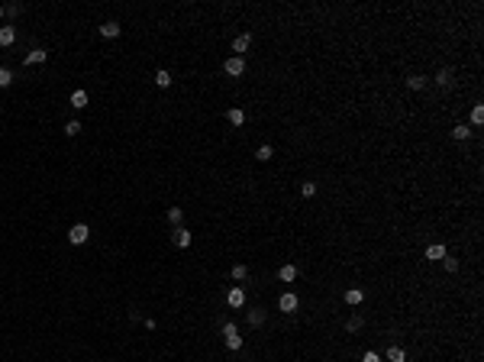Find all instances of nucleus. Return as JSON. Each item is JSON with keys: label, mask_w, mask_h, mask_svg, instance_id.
Segmentation results:
<instances>
[{"label": "nucleus", "mask_w": 484, "mask_h": 362, "mask_svg": "<svg viewBox=\"0 0 484 362\" xmlns=\"http://www.w3.org/2000/svg\"><path fill=\"white\" fill-rule=\"evenodd\" d=\"M87 239H91V226H87V223H75L68 230V243H71V246H84Z\"/></svg>", "instance_id": "f257e3e1"}, {"label": "nucleus", "mask_w": 484, "mask_h": 362, "mask_svg": "<svg viewBox=\"0 0 484 362\" xmlns=\"http://www.w3.org/2000/svg\"><path fill=\"white\" fill-rule=\"evenodd\" d=\"M223 71H226L229 78H242V75H246V58L229 55V58H226V65H223Z\"/></svg>", "instance_id": "f03ea898"}, {"label": "nucleus", "mask_w": 484, "mask_h": 362, "mask_svg": "<svg viewBox=\"0 0 484 362\" xmlns=\"http://www.w3.org/2000/svg\"><path fill=\"white\" fill-rule=\"evenodd\" d=\"M191 239L194 236L184 230V226H175V230H171V243H175L178 249H187V246H191Z\"/></svg>", "instance_id": "7ed1b4c3"}, {"label": "nucleus", "mask_w": 484, "mask_h": 362, "mask_svg": "<svg viewBox=\"0 0 484 362\" xmlns=\"http://www.w3.org/2000/svg\"><path fill=\"white\" fill-rule=\"evenodd\" d=\"M226 304H229V307H242V304H246V291L239 285H232L229 291H226Z\"/></svg>", "instance_id": "20e7f679"}, {"label": "nucleus", "mask_w": 484, "mask_h": 362, "mask_svg": "<svg viewBox=\"0 0 484 362\" xmlns=\"http://www.w3.org/2000/svg\"><path fill=\"white\" fill-rule=\"evenodd\" d=\"M297 304H300L297 294H291V291H284L281 298H278V307L284 310V314H294V310H297Z\"/></svg>", "instance_id": "39448f33"}, {"label": "nucleus", "mask_w": 484, "mask_h": 362, "mask_svg": "<svg viewBox=\"0 0 484 362\" xmlns=\"http://www.w3.org/2000/svg\"><path fill=\"white\" fill-rule=\"evenodd\" d=\"M46 62H49L46 49H32V52H26V58H23V65H46Z\"/></svg>", "instance_id": "423d86ee"}, {"label": "nucleus", "mask_w": 484, "mask_h": 362, "mask_svg": "<svg viewBox=\"0 0 484 362\" xmlns=\"http://www.w3.org/2000/svg\"><path fill=\"white\" fill-rule=\"evenodd\" d=\"M446 246H442V243H433V246H426V259H430V262H442V259H446Z\"/></svg>", "instance_id": "0eeeda50"}, {"label": "nucleus", "mask_w": 484, "mask_h": 362, "mask_svg": "<svg viewBox=\"0 0 484 362\" xmlns=\"http://www.w3.org/2000/svg\"><path fill=\"white\" fill-rule=\"evenodd\" d=\"M120 32H123V26L116 23V20H107V23L100 26V36H103V39H116Z\"/></svg>", "instance_id": "6e6552de"}, {"label": "nucleus", "mask_w": 484, "mask_h": 362, "mask_svg": "<svg viewBox=\"0 0 484 362\" xmlns=\"http://www.w3.org/2000/svg\"><path fill=\"white\" fill-rule=\"evenodd\" d=\"M249 46H252V36H249V32H242V36H236V39H232V52H236L239 58H242V52H246Z\"/></svg>", "instance_id": "1a4fd4ad"}, {"label": "nucleus", "mask_w": 484, "mask_h": 362, "mask_svg": "<svg viewBox=\"0 0 484 362\" xmlns=\"http://www.w3.org/2000/svg\"><path fill=\"white\" fill-rule=\"evenodd\" d=\"M68 104H71L75 110H84V107H87V91H81V87H77V91L68 97Z\"/></svg>", "instance_id": "9d476101"}, {"label": "nucleus", "mask_w": 484, "mask_h": 362, "mask_svg": "<svg viewBox=\"0 0 484 362\" xmlns=\"http://www.w3.org/2000/svg\"><path fill=\"white\" fill-rule=\"evenodd\" d=\"M361 301H365V291H361V288H349L346 291V304L349 307H358Z\"/></svg>", "instance_id": "9b49d317"}, {"label": "nucleus", "mask_w": 484, "mask_h": 362, "mask_svg": "<svg viewBox=\"0 0 484 362\" xmlns=\"http://www.w3.org/2000/svg\"><path fill=\"white\" fill-rule=\"evenodd\" d=\"M16 42V29L13 26H0V46L7 49V46H13Z\"/></svg>", "instance_id": "f8f14e48"}, {"label": "nucleus", "mask_w": 484, "mask_h": 362, "mask_svg": "<svg viewBox=\"0 0 484 362\" xmlns=\"http://www.w3.org/2000/svg\"><path fill=\"white\" fill-rule=\"evenodd\" d=\"M226 120H229L232 126H242V123H246V110H239V107L226 110Z\"/></svg>", "instance_id": "ddd939ff"}, {"label": "nucleus", "mask_w": 484, "mask_h": 362, "mask_svg": "<svg viewBox=\"0 0 484 362\" xmlns=\"http://www.w3.org/2000/svg\"><path fill=\"white\" fill-rule=\"evenodd\" d=\"M278 278H281V281H294V278H297V265H281V269H278Z\"/></svg>", "instance_id": "4468645a"}, {"label": "nucleus", "mask_w": 484, "mask_h": 362, "mask_svg": "<svg viewBox=\"0 0 484 362\" xmlns=\"http://www.w3.org/2000/svg\"><path fill=\"white\" fill-rule=\"evenodd\" d=\"M361 327H365V317H361V314H352V317L346 320V330H349V333H358Z\"/></svg>", "instance_id": "2eb2a0df"}, {"label": "nucleus", "mask_w": 484, "mask_h": 362, "mask_svg": "<svg viewBox=\"0 0 484 362\" xmlns=\"http://www.w3.org/2000/svg\"><path fill=\"white\" fill-rule=\"evenodd\" d=\"M246 320H249V327H261V324H265V310H261V307L249 310V317H246Z\"/></svg>", "instance_id": "dca6fc26"}, {"label": "nucleus", "mask_w": 484, "mask_h": 362, "mask_svg": "<svg viewBox=\"0 0 484 362\" xmlns=\"http://www.w3.org/2000/svg\"><path fill=\"white\" fill-rule=\"evenodd\" d=\"M155 84H158V87H171V71L158 68V71H155Z\"/></svg>", "instance_id": "f3484780"}, {"label": "nucleus", "mask_w": 484, "mask_h": 362, "mask_svg": "<svg viewBox=\"0 0 484 362\" xmlns=\"http://www.w3.org/2000/svg\"><path fill=\"white\" fill-rule=\"evenodd\" d=\"M407 87H410V91H423V87H426V78H423V75H410L407 78Z\"/></svg>", "instance_id": "a211bd4d"}, {"label": "nucleus", "mask_w": 484, "mask_h": 362, "mask_svg": "<svg viewBox=\"0 0 484 362\" xmlns=\"http://www.w3.org/2000/svg\"><path fill=\"white\" fill-rule=\"evenodd\" d=\"M387 362H407V353H404L400 346H391L387 349Z\"/></svg>", "instance_id": "6ab92c4d"}, {"label": "nucleus", "mask_w": 484, "mask_h": 362, "mask_svg": "<svg viewBox=\"0 0 484 362\" xmlns=\"http://www.w3.org/2000/svg\"><path fill=\"white\" fill-rule=\"evenodd\" d=\"M436 84L439 87H449V84H452V68H442V71H439V75H436Z\"/></svg>", "instance_id": "aec40b11"}, {"label": "nucleus", "mask_w": 484, "mask_h": 362, "mask_svg": "<svg viewBox=\"0 0 484 362\" xmlns=\"http://www.w3.org/2000/svg\"><path fill=\"white\" fill-rule=\"evenodd\" d=\"M223 343H226V349H232V353H236V349H242V336H239V333H232V336H223Z\"/></svg>", "instance_id": "412c9836"}, {"label": "nucleus", "mask_w": 484, "mask_h": 362, "mask_svg": "<svg viewBox=\"0 0 484 362\" xmlns=\"http://www.w3.org/2000/svg\"><path fill=\"white\" fill-rule=\"evenodd\" d=\"M452 136H455V139L461 142V139H471V130H468L465 123H459V126H452Z\"/></svg>", "instance_id": "4be33fe9"}, {"label": "nucleus", "mask_w": 484, "mask_h": 362, "mask_svg": "<svg viewBox=\"0 0 484 362\" xmlns=\"http://www.w3.org/2000/svg\"><path fill=\"white\" fill-rule=\"evenodd\" d=\"M246 278H249V269H246V265H242V262L232 265V281H246Z\"/></svg>", "instance_id": "5701e85b"}, {"label": "nucleus", "mask_w": 484, "mask_h": 362, "mask_svg": "<svg viewBox=\"0 0 484 362\" xmlns=\"http://www.w3.org/2000/svg\"><path fill=\"white\" fill-rule=\"evenodd\" d=\"M168 220H171L175 226H181V220H184V210H181V207H168Z\"/></svg>", "instance_id": "b1692460"}, {"label": "nucleus", "mask_w": 484, "mask_h": 362, "mask_svg": "<svg viewBox=\"0 0 484 362\" xmlns=\"http://www.w3.org/2000/svg\"><path fill=\"white\" fill-rule=\"evenodd\" d=\"M471 123H475V126L484 123V107H481V104H475V107H471Z\"/></svg>", "instance_id": "393cba45"}, {"label": "nucleus", "mask_w": 484, "mask_h": 362, "mask_svg": "<svg viewBox=\"0 0 484 362\" xmlns=\"http://www.w3.org/2000/svg\"><path fill=\"white\" fill-rule=\"evenodd\" d=\"M255 155H258V162H271L275 149H271V146H258V152H255Z\"/></svg>", "instance_id": "a878e982"}, {"label": "nucleus", "mask_w": 484, "mask_h": 362, "mask_svg": "<svg viewBox=\"0 0 484 362\" xmlns=\"http://www.w3.org/2000/svg\"><path fill=\"white\" fill-rule=\"evenodd\" d=\"M13 84V71L10 68H0V87H10Z\"/></svg>", "instance_id": "bb28decb"}, {"label": "nucleus", "mask_w": 484, "mask_h": 362, "mask_svg": "<svg viewBox=\"0 0 484 362\" xmlns=\"http://www.w3.org/2000/svg\"><path fill=\"white\" fill-rule=\"evenodd\" d=\"M300 194H304V197H313L316 194V181H304V185H300Z\"/></svg>", "instance_id": "cd10ccee"}, {"label": "nucleus", "mask_w": 484, "mask_h": 362, "mask_svg": "<svg viewBox=\"0 0 484 362\" xmlns=\"http://www.w3.org/2000/svg\"><path fill=\"white\" fill-rule=\"evenodd\" d=\"M442 269H446V272H459V259L446 255V259H442Z\"/></svg>", "instance_id": "c85d7f7f"}, {"label": "nucleus", "mask_w": 484, "mask_h": 362, "mask_svg": "<svg viewBox=\"0 0 484 362\" xmlns=\"http://www.w3.org/2000/svg\"><path fill=\"white\" fill-rule=\"evenodd\" d=\"M77 133H81V123H77V120L65 123V136H77Z\"/></svg>", "instance_id": "c756f323"}, {"label": "nucleus", "mask_w": 484, "mask_h": 362, "mask_svg": "<svg viewBox=\"0 0 484 362\" xmlns=\"http://www.w3.org/2000/svg\"><path fill=\"white\" fill-rule=\"evenodd\" d=\"M3 13H10V16H20V13H23V3H10V7H3Z\"/></svg>", "instance_id": "7c9ffc66"}, {"label": "nucleus", "mask_w": 484, "mask_h": 362, "mask_svg": "<svg viewBox=\"0 0 484 362\" xmlns=\"http://www.w3.org/2000/svg\"><path fill=\"white\" fill-rule=\"evenodd\" d=\"M361 362H381V356H378V353H365V356H361Z\"/></svg>", "instance_id": "2f4dec72"}, {"label": "nucleus", "mask_w": 484, "mask_h": 362, "mask_svg": "<svg viewBox=\"0 0 484 362\" xmlns=\"http://www.w3.org/2000/svg\"><path fill=\"white\" fill-rule=\"evenodd\" d=\"M0 16H3V3H0Z\"/></svg>", "instance_id": "473e14b6"}]
</instances>
